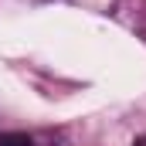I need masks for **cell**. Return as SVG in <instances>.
I'll return each mask as SVG.
<instances>
[{"label":"cell","mask_w":146,"mask_h":146,"mask_svg":"<svg viewBox=\"0 0 146 146\" xmlns=\"http://www.w3.org/2000/svg\"><path fill=\"white\" fill-rule=\"evenodd\" d=\"M0 146H34L27 133H0Z\"/></svg>","instance_id":"1"},{"label":"cell","mask_w":146,"mask_h":146,"mask_svg":"<svg viewBox=\"0 0 146 146\" xmlns=\"http://www.w3.org/2000/svg\"><path fill=\"white\" fill-rule=\"evenodd\" d=\"M136 146H146V139H139V143H136Z\"/></svg>","instance_id":"2"}]
</instances>
